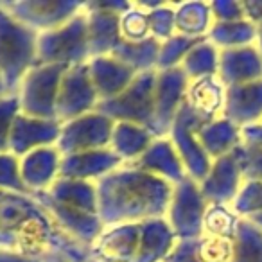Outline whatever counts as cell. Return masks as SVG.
Listing matches in <instances>:
<instances>
[{"mask_svg": "<svg viewBox=\"0 0 262 262\" xmlns=\"http://www.w3.org/2000/svg\"><path fill=\"white\" fill-rule=\"evenodd\" d=\"M0 251L33 262H86L90 250L65 233L33 194L0 198Z\"/></svg>", "mask_w": 262, "mask_h": 262, "instance_id": "1", "label": "cell"}, {"mask_svg": "<svg viewBox=\"0 0 262 262\" xmlns=\"http://www.w3.org/2000/svg\"><path fill=\"white\" fill-rule=\"evenodd\" d=\"M102 225H142L164 219L174 185L129 165L115 169L95 183Z\"/></svg>", "mask_w": 262, "mask_h": 262, "instance_id": "2", "label": "cell"}, {"mask_svg": "<svg viewBox=\"0 0 262 262\" xmlns=\"http://www.w3.org/2000/svg\"><path fill=\"white\" fill-rule=\"evenodd\" d=\"M38 65V34L15 20L0 2V79L16 94L29 70Z\"/></svg>", "mask_w": 262, "mask_h": 262, "instance_id": "3", "label": "cell"}, {"mask_svg": "<svg viewBox=\"0 0 262 262\" xmlns=\"http://www.w3.org/2000/svg\"><path fill=\"white\" fill-rule=\"evenodd\" d=\"M90 61L84 8L72 20L49 33L38 34V65L77 67Z\"/></svg>", "mask_w": 262, "mask_h": 262, "instance_id": "4", "label": "cell"}, {"mask_svg": "<svg viewBox=\"0 0 262 262\" xmlns=\"http://www.w3.org/2000/svg\"><path fill=\"white\" fill-rule=\"evenodd\" d=\"M155 79H157V70L137 74L126 90L115 97L99 102L97 112L112 119L113 122L137 124L153 131Z\"/></svg>", "mask_w": 262, "mask_h": 262, "instance_id": "5", "label": "cell"}, {"mask_svg": "<svg viewBox=\"0 0 262 262\" xmlns=\"http://www.w3.org/2000/svg\"><path fill=\"white\" fill-rule=\"evenodd\" d=\"M208 203L203 198L200 183L187 176L174 185L165 221L178 241H194L203 235V221Z\"/></svg>", "mask_w": 262, "mask_h": 262, "instance_id": "6", "label": "cell"}, {"mask_svg": "<svg viewBox=\"0 0 262 262\" xmlns=\"http://www.w3.org/2000/svg\"><path fill=\"white\" fill-rule=\"evenodd\" d=\"M65 70L56 65H36L29 70L16 90L20 112L38 119H56V99Z\"/></svg>", "mask_w": 262, "mask_h": 262, "instance_id": "7", "label": "cell"}, {"mask_svg": "<svg viewBox=\"0 0 262 262\" xmlns=\"http://www.w3.org/2000/svg\"><path fill=\"white\" fill-rule=\"evenodd\" d=\"M2 8L36 34L54 31L83 11L77 0H4Z\"/></svg>", "mask_w": 262, "mask_h": 262, "instance_id": "8", "label": "cell"}, {"mask_svg": "<svg viewBox=\"0 0 262 262\" xmlns=\"http://www.w3.org/2000/svg\"><path fill=\"white\" fill-rule=\"evenodd\" d=\"M131 4L133 2H120V0L84 2L90 59L97 58V56H112L117 45L122 41L120 15L127 11Z\"/></svg>", "mask_w": 262, "mask_h": 262, "instance_id": "9", "label": "cell"}, {"mask_svg": "<svg viewBox=\"0 0 262 262\" xmlns=\"http://www.w3.org/2000/svg\"><path fill=\"white\" fill-rule=\"evenodd\" d=\"M207 122L201 119L198 113H194L187 104L180 110L178 117L172 122V127L169 131L167 139L172 142L180 160L183 162V167L187 171V176L194 182L200 183L210 171L212 160L205 153L203 146L198 139V129ZM210 122V120H208Z\"/></svg>", "mask_w": 262, "mask_h": 262, "instance_id": "10", "label": "cell"}, {"mask_svg": "<svg viewBox=\"0 0 262 262\" xmlns=\"http://www.w3.org/2000/svg\"><path fill=\"white\" fill-rule=\"evenodd\" d=\"M113 129L115 122L95 110L69 122H63L56 147L61 157L106 149L112 144Z\"/></svg>", "mask_w": 262, "mask_h": 262, "instance_id": "11", "label": "cell"}, {"mask_svg": "<svg viewBox=\"0 0 262 262\" xmlns=\"http://www.w3.org/2000/svg\"><path fill=\"white\" fill-rule=\"evenodd\" d=\"M97 104L99 95L92 83L88 63L67 69L56 99V119L61 124L69 122L81 115L95 112Z\"/></svg>", "mask_w": 262, "mask_h": 262, "instance_id": "12", "label": "cell"}, {"mask_svg": "<svg viewBox=\"0 0 262 262\" xmlns=\"http://www.w3.org/2000/svg\"><path fill=\"white\" fill-rule=\"evenodd\" d=\"M187 79L182 69L157 70L155 79V119H153V133L157 137H167L172 127V122L178 117L180 110L185 104L187 97Z\"/></svg>", "mask_w": 262, "mask_h": 262, "instance_id": "13", "label": "cell"}, {"mask_svg": "<svg viewBox=\"0 0 262 262\" xmlns=\"http://www.w3.org/2000/svg\"><path fill=\"white\" fill-rule=\"evenodd\" d=\"M61 131V122L56 119H38L20 113L13 124L9 153L16 158L26 157L41 147L56 146Z\"/></svg>", "mask_w": 262, "mask_h": 262, "instance_id": "14", "label": "cell"}, {"mask_svg": "<svg viewBox=\"0 0 262 262\" xmlns=\"http://www.w3.org/2000/svg\"><path fill=\"white\" fill-rule=\"evenodd\" d=\"M243 183V172L232 153L212 162L208 174L200 182V189L208 205H232Z\"/></svg>", "mask_w": 262, "mask_h": 262, "instance_id": "15", "label": "cell"}, {"mask_svg": "<svg viewBox=\"0 0 262 262\" xmlns=\"http://www.w3.org/2000/svg\"><path fill=\"white\" fill-rule=\"evenodd\" d=\"M140 241V225L106 226L90 246L94 262H133Z\"/></svg>", "mask_w": 262, "mask_h": 262, "instance_id": "16", "label": "cell"}, {"mask_svg": "<svg viewBox=\"0 0 262 262\" xmlns=\"http://www.w3.org/2000/svg\"><path fill=\"white\" fill-rule=\"evenodd\" d=\"M122 165L124 162L110 147L86 151V153L67 155V157L61 158L59 178L97 183L101 178L108 176L110 172L122 167Z\"/></svg>", "mask_w": 262, "mask_h": 262, "instance_id": "17", "label": "cell"}, {"mask_svg": "<svg viewBox=\"0 0 262 262\" xmlns=\"http://www.w3.org/2000/svg\"><path fill=\"white\" fill-rule=\"evenodd\" d=\"M61 158V153L56 146L41 147L18 158L20 176L27 192L38 194L51 189L59 180Z\"/></svg>", "mask_w": 262, "mask_h": 262, "instance_id": "18", "label": "cell"}, {"mask_svg": "<svg viewBox=\"0 0 262 262\" xmlns=\"http://www.w3.org/2000/svg\"><path fill=\"white\" fill-rule=\"evenodd\" d=\"M126 165L147 172V174H153L160 180H165L171 185H178L180 182L187 178L183 162L180 160L174 146L167 137H157L142 157Z\"/></svg>", "mask_w": 262, "mask_h": 262, "instance_id": "19", "label": "cell"}, {"mask_svg": "<svg viewBox=\"0 0 262 262\" xmlns=\"http://www.w3.org/2000/svg\"><path fill=\"white\" fill-rule=\"evenodd\" d=\"M217 77L226 88L260 81L262 54L258 51L257 43L219 52Z\"/></svg>", "mask_w": 262, "mask_h": 262, "instance_id": "20", "label": "cell"}, {"mask_svg": "<svg viewBox=\"0 0 262 262\" xmlns=\"http://www.w3.org/2000/svg\"><path fill=\"white\" fill-rule=\"evenodd\" d=\"M223 117L239 127L262 122V79L226 88Z\"/></svg>", "mask_w": 262, "mask_h": 262, "instance_id": "21", "label": "cell"}, {"mask_svg": "<svg viewBox=\"0 0 262 262\" xmlns=\"http://www.w3.org/2000/svg\"><path fill=\"white\" fill-rule=\"evenodd\" d=\"M88 72H90L92 83L99 95V102L119 95L137 77V74L129 67L120 63L113 56L92 58L88 61Z\"/></svg>", "mask_w": 262, "mask_h": 262, "instance_id": "22", "label": "cell"}, {"mask_svg": "<svg viewBox=\"0 0 262 262\" xmlns=\"http://www.w3.org/2000/svg\"><path fill=\"white\" fill-rule=\"evenodd\" d=\"M176 243L178 239L165 217L142 223L139 250L133 262H165L174 250Z\"/></svg>", "mask_w": 262, "mask_h": 262, "instance_id": "23", "label": "cell"}, {"mask_svg": "<svg viewBox=\"0 0 262 262\" xmlns=\"http://www.w3.org/2000/svg\"><path fill=\"white\" fill-rule=\"evenodd\" d=\"M225 95L226 86L217 76L203 77V79L189 81L185 104L208 122V120H214L223 115Z\"/></svg>", "mask_w": 262, "mask_h": 262, "instance_id": "24", "label": "cell"}, {"mask_svg": "<svg viewBox=\"0 0 262 262\" xmlns=\"http://www.w3.org/2000/svg\"><path fill=\"white\" fill-rule=\"evenodd\" d=\"M198 139L212 162L226 155H232L243 144L241 127L230 122L223 115L210 122H205L198 129Z\"/></svg>", "mask_w": 262, "mask_h": 262, "instance_id": "25", "label": "cell"}, {"mask_svg": "<svg viewBox=\"0 0 262 262\" xmlns=\"http://www.w3.org/2000/svg\"><path fill=\"white\" fill-rule=\"evenodd\" d=\"M157 135L144 126L127 122H115V129L112 135L110 149L126 164L135 162L146 153V149L155 142Z\"/></svg>", "mask_w": 262, "mask_h": 262, "instance_id": "26", "label": "cell"}, {"mask_svg": "<svg viewBox=\"0 0 262 262\" xmlns=\"http://www.w3.org/2000/svg\"><path fill=\"white\" fill-rule=\"evenodd\" d=\"M214 26L210 2H180L174 4V34L187 38H207L210 27Z\"/></svg>", "mask_w": 262, "mask_h": 262, "instance_id": "27", "label": "cell"}, {"mask_svg": "<svg viewBox=\"0 0 262 262\" xmlns=\"http://www.w3.org/2000/svg\"><path fill=\"white\" fill-rule=\"evenodd\" d=\"M160 41L155 38H147L144 41H120L112 52L115 59L129 67L135 74L153 72L157 70Z\"/></svg>", "mask_w": 262, "mask_h": 262, "instance_id": "28", "label": "cell"}, {"mask_svg": "<svg viewBox=\"0 0 262 262\" xmlns=\"http://www.w3.org/2000/svg\"><path fill=\"white\" fill-rule=\"evenodd\" d=\"M207 40L219 51H230L257 43V31L248 18L237 22H214Z\"/></svg>", "mask_w": 262, "mask_h": 262, "instance_id": "29", "label": "cell"}, {"mask_svg": "<svg viewBox=\"0 0 262 262\" xmlns=\"http://www.w3.org/2000/svg\"><path fill=\"white\" fill-rule=\"evenodd\" d=\"M56 201L76 208H83L88 212L99 214L97 205V189L92 182H79V180H65L59 178L49 190H45Z\"/></svg>", "mask_w": 262, "mask_h": 262, "instance_id": "30", "label": "cell"}, {"mask_svg": "<svg viewBox=\"0 0 262 262\" xmlns=\"http://www.w3.org/2000/svg\"><path fill=\"white\" fill-rule=\"evenodd\" d=\"M219 52L221 51L205 38L198 45H194L192 51L185 56L180 69L185 72L189 81L215 77L219 72Z\"/></svg>", "mask_w": 262, "mask_h": 262, "instance_id": "31", "label": "cell"}, {"mask_svg": "<svg viewBox=\"0 0 262 262\" xmlns=\"http://www.w3.org/2000/svg\"><path fill=\"white\" fill-rule=\"evenodd\" d=\"M232 262H262V230L241 217L235 232V253Z\"/></svg>", "mask_w": 262, "mask_h": 262, "instance_id": "32", "label": "cell"}, {"mask_svg": "<svg viewBox=\"0 0 262 262\" xmlns=\"http://www.w3.org/2000/svg\"><path fill=\"white\" fill-rule=\"evenodd\" d=\"M241 217L232 205H208L203 221V235L235 237Z\"/></svg>", "mask_w": 262, "mask_h": 262, "instance_id": "33", "label": "cell"}, {"mask_svg": "<svg viewBox=\"0 0 262 262\" xmlns=\"http://www.w3.org/2000/svg\"><path fill=\"white\" fill-rule=\"evenodd\" d=\"M120 36L124 41H144L151 36L149 13L140 2H133L127 11L120 15Z\"/></svg>", "mask_w": 262, "mask_h": 262, "instance_id": "34", "label": "cell"}, {"mask_svg": "<svg viewBox=\"0 0 262 262\" xmlns=\"http://www.w3.org/2000/svg\"><path fill=\"white\" fill-rule=\"evenodd\" d=\"M205 40V38H201ZM201 40L196 38H187L182 34H172L169 40L160 43V52H158V63L157 70H169L182 67L185 56L192 51L194 45H198Z\"/></svg>", "mask_w": 262, "mask_h": 262, "instance_id": "35", "label": "cell"}, {"mask_svg": "<svg viewBox=\"0 0 262 262\" xmlns=\"http://www.w3.org/2000/svg\"><path fill=\"white\" fill-rule=\"evenodd\" d=\"M196 250L200 262H232L235 253V237L201 235Z\"/></svg>", "mask_w": 262, "mask_h": 262, "instance_id": "36", "label": "cell"}, {"mask_svg": "<svg viewBox=\"0 0 262 262\" xmlns=\"http://www.w3.org/2000/svg\"><path fill=\"white\" fill-rule=\"evenodd\" d=\"M149 13L151 36L162 41L169 40L174 34V4L165 2H140Z\"/></svg>", "mask_w": 262, "mask_h": 262, "instance_id": "37", "label": "cell"}, {"mask_svg": "<svg viewBox=\"0 0 262 262\" xmlns=\"http://www.w3.org/2000/svg\"><path fill=\"white\" fill-rule=\"evenodd\" d=\"M232 208L239 217L246 219L250 215L260 214L262 212V182L246 180L237 194Z\"/></svg>", "mask_w": 262, "mask_h": 262, "instance_id": "38", "label": "cell"}, {"mask_svg": "<svg viewBox=\"0 0 262 262\" xmlns=\"http://www.w3.org/2000/svg\"><path fill=\"white\" fill-rule=\"evenodd\" d=\"M20 101L16 94L0 95V155L9 153L11 131L16 117L20 115Z\"/></svg>", "mask_w": 262, "mask_h": 262, "instance_id": "39", "label": "cell"}, {"mask_svg": "<svg viewBox=\"0 0 262 262\" xmlns=\"http://www.w3.org/2000/svg\"><path fill=\"white\" fill-rule=\"evenodd\" d=\"M233 155H235V158H237V164H239V167H241L244 182H246V180L262 182V147L241 144V146L233 151Z\"/></svg>", "mask_w": 262, "mask_h": 262, "instance_id": "40", "label": "cell"}, {"mask_svg": "<svg viewBox=\"0 0 262 262\" xmlns=\"http://www.w3.org/2000/svg\"><path fill=\"white\" fill-rule=\"evenodd\" d=\"M0 190L16 194H29L20 176L18 158L11 153L0 155Z\"/></svg>", "mask_w": 262, "mask_h": 262, "instance_id": "41", "label": "cell"}, {"mask_svg": "<svg viewBox=\"0 0 262 262\" xmlns=\"http://www.w3.org/2000/svg\"><path fill=\"white\" fill-rule=\"evenodd\" d=\"M210 9L214 22H237L246 18L244 4L237 0H214L210 2Z\"/></svg>", "mask_w": 262, "mask_h": 262, "instance_id": "42", "label": "cell"}, {"mask_svg": "<svg viewBox=\"0 0 262 262\" xmlns=\"http://www.w3.org/2000/svg\"><path fill=\"white\" fill-rule=\"evenodd\" d=\"M196 244H198V239L178 241L174 250L171 251V255H169L165 262H200Z\"/></svg>", "mask_w": 262, "mask_h": 262, "instance_id": "43", "label": "cell"}, {"mask_svg": "<svg viewBox=\"0 0 262 262\" xmlns=\"http://www.w3.org/2000/svg\"><path fill=\"white\" fill-rule=\"evenodd\" d=\"M246 18L255 26L257 31V47L262 54V0H244Z\"/></svg>", "mask_w": 262, "mask_h": 262, "instance_id": "44", "label": "cell"}, {"mask_svg": "<svg viewBox=\"0 0 262 262\" xmlns=\"http://www.w3.org/2000/svg\"><path fill=\"white\" fill-rule=\"evenodd\" d=\"M241 135H243V144L262 147V122L241 127Z\"/></svg>", "mask_w": 262, "mask_h": 262, "instance_id": "45", "label": "cell"}, {"mask_svg": "<svg viewBox=\"0 0 262 262\" xmlns=\"http://www.w3.org/2000/svg\"><path fill=\"white\" fill-rule=\"evenodd\" d=\"M0 262H33V260H27V258H22V257H16V255L0 251Z\"/></svg>", "mask_w": 262, "mask_h": 262, "instance_id": "46", "label": "cell"}, {"mask_svg": "<svg viewBox=\"0 0 262 262\" xmlns=\"http://www.w3.org/2000/svg\"><path fill=\"white\" fill-rule=\"evenodd\" d=\"M246 219H248L250 223H253V225L257 226V228H260V230H262V212H260V214L250 215V217H246Z\"/></svg>", "mask_w": 262, "mask_h": 262, "instance_id": "47", "label": "cell"}, {"mask_svg": "<svg viewBox=\"0 0 262 262\" xmlns=\"http://www.w3.org/2000/svg\"><path fill=\"white\" fill-rule=\"evenodd\" d=\"M2 94H8V92H6L4 84H2V79H0V95H2Z\"/></svg>", "mask_w": 262, "mask_h": 262, "instance_id": "48", "label": "cell"}, {"mask_svg": "<svg viewBox=\"0 0 262 262\" xmlns=\"http://www.w3.org/2000/svg\"><path fill=\"white\" fill-rule=\"evenodd\" d=\"M6 194H8V192H4V190H0V198H2V196H6Z\"/></svg>", "mask_w": 262, "mask_h": 262, "instance_id": "49", "label": "cell"}, {"mask_svg": "<svg viewBox=\"0 0 262 262\" xmlns=\"http://www.w3.org/2000/svg\"><path fill=\"white\" fill-rule=\"evenodd\" d=\"M86 262H94V260H90V258H88V260H86Z\"/></svg>", "mask_w": 262, "mask_h": 262, "instance_id": "50", "label": "cell"}]
</instances>
